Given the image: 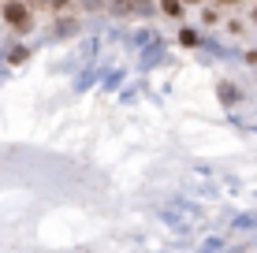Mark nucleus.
I'll return each mask as SVG.
<instances>
[{
	"label": "nucleus",
	"mask_w": 257,
	"mask_h": 253,
	"mask_svg": "<svg viewBox=\"0 0 257 253\" xmlns=\"http://www.w3.org/2000/svg\"><path fill=\"white\" fill-rule=\"evenodd\" d=\"M8 19H12V23H26V12L15 4V8H8Z\"/></svg>",
	"instance_id": "nucleus-1"
}]
</instances>
